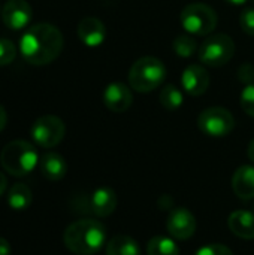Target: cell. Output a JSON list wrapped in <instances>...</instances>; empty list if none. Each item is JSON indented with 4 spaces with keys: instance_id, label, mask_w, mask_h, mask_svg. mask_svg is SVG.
I'll return each instance as SVG.
<instances>
[{
    "instance_id": "cell-4",
    "label": "cell",
    "mask_w": 254,
    "mask_h": 255,
    "mask_svg": "<svg viewBox=\"0 0 254 255\" xmlns=\"http://www.w3.org/2000/svg\"><path fill=\"white\" fill-rule=\"evenodd\" d=\"M166 79V67L156 57H141L129 72V84L138 93H150Z\"/></svg>"
},
{
    "instance_id": "cell-20",
    "label": "cell",
    "mask_w": 254,
    "mask_h": 255,
    "mask_svg": "<svg viewBox=\"0 0 254 255\" xmlns=\"http://www.w3.org/2000/svg\"><path fill=\"white\" fill-rule=\"evenodd\" d=\"M148 255H180V248L174 239L166 236H156L147 245Z\"/></svg>"
},
{
    "instance_id": "cell-32",
    "label": "cell",
    "mask_w": 254,
    "mask_h": 255,
    "mask_svg": "<svg viewBox=\"0 0 254 255\" xmlns=\"http://www.w3.org/2000/svg\"><path fill=\"white\" fill-rule=\"evenodd\" d=\"M225 1H228V3H231V4H244L247 0H225Z\"/></svg>"
},
{
    "instance_id": "cell-7",
    "label": "cell",
    "mask_w": 254,
    "mask_h": 255,
    "mask_svg": "<svg viewBox=\"0 0 254 255\" xmlns=\"http://www.w3.org/2000/svg\"><path fill=\"white\" fill-rule=\"evenodd\" d=\"M198 126L202 133L211 137H223L232 133L235 127V120L228 109L222 106H211L201 112L198 118Z\"/></svg>"
},
{
    "instance_id": "cell-9",
    "label": "cell",
    "mask_w": 254,
    "mask_h": 255,
    "mask_svg": "<svg viewBox=\"0 0 254 255\" xmlns=\"http://www.w3.org/2000/svg\"><path fill=\"white\" fill-rule=\"evenodd\" d=\"M166 229L174 239L187 241L196 232V218L187 208H175L169 212Z\"/></svg>"
},
{
    "instance_id": "cell-11",
    "label": "cell",
    "mask_w": 254,
    "mask_h": 255,
    "mask_svg": "<svg viewBox=\"0 0 254 255\" xmlns=\"http://www.w3.org/2000/svg\"><path fill=\"white\" fill-rule=\"evenodd\" d=\"M105 106L112 112H126L133 103V94L130 88L123 82H112L105 88L103 93Z\"/></svg>"
},
{
    "instance_id": "cell-17",
    "label": "cell",
    "mask_w": 254,
    "mask_h": 255,
    "mask_svg": "<svg viewBox=\"0 0 254 255\" xmlns=\"http://www.w3.org/2000/svg\"><path fill=\"white\" fill-rule=\"evenodd\" d=\"M40 172L48 181H60L67 172V164L64 158L57 152H46L39 161Z\"/></svg>"
},
{
    "instance_id": "cell-2",
    "label": "cell",
    "mask_w": 254,
    "mask_h": 255,
    "mask_svg": "<svg viewBox=\"0 0 254 255\" xmlns=\"http://www.w3.org/2000/svg\"><path fill=\"white\" fill-rule=\"evenodd\" d=\"M66 248L76 255H94L106 242V229L102 223L84 218L72 223L63 235Z\"/></svg>"
},
{
    "instance_id": "cell-8",
    "label": "cell",
    "mask_w": 254,
    "mask_h": 255,
    "mask_svg": "<svg viewBox=\"0 0 254 255\" xmlns=\"http://www.w3.org/2000/svg\"><path fill=\"white\" fill-rule=\"evenodd\" d=\"M64 133V123L55 115H43L37 118L30 128L31 139L42 148L57 146L63 140Z\"/></svg>"
},
{
    "instance_id": "cell-28",
    "label": "cell",
    "mask_w": 254,
    "mask_h": 255,
    "mask_svg": "<svg viewBox=\"0 0 254 255\" xmlns=\"http://www.w3.org/2000/svg\"><path fill=\"white\" fill-rule=\"evenodd\" d=\"M0 255H10V245L3 238H0Z\"/></svg>"
},
{
    "instance_id": "cell-19",
    "label": "cell",
    "mask_w": 254,
    "mask_h": 255,
    "mask_svg": "<svg viewBox=\"0 0 254 255\" xmlns=\"http://www.w3.org/2000/svg\"><path fill=\"white\" fill-rule=\"evenodd\" d=\"M33 200L31 190L25 184H15L9 188L6 202L13 211H25Z\"/></svg>"
},
{
    "instance_id": "cell-1",
    "label": "cell",
    "mask_w": 254,
    "mask_h": 255,
    "mask_svg": "<svg viewBox=\"0 0 254 255\" xmlns=\"http://www.w3.org/2000/svg\"><path fill=\"white\" fill-rule=\"evenodd\" d=\"M61 49L63 34L49 22L31 25L19 40V52L22 58L33 66H45L52 63L60 55Z\"/></svg>"
},
{
    "instance_id": "cell-18",
    "label": "cell",
    "mask_w": 254,
    "mask_h": 255,
    "mask_svg": "<svg viewBox=\"0 0 254 255\" xmlns=\"http://www.w3.org/2000/svg\"><path fill=\"white\" fill-rule=\"evenodd\" d=\"M106 255H141V248L133 238L117 235L106 244Z\"/></svg>"
},
{
    "instance_id": "cell-15",
    "label": "cell",
    "mask_w": 254,
    "mask_h": 255,
    "mask_svg": "<svg viewBox=\"0 0 254 255\" xmlns=\"http://www.w3.org/2000/svg\"><path fill=\"white\" fill-rule=\"evenodd\" d=\"M232 188L237 197L241 200L254 199V167L253 166H241L237 169L232 178Z\"/></svg>"
},
{
    "instance_id": "cell-27",
    "label": "cell",
    "mask_w": 254,
    "mask_h": 255,
    "mask_svg": "<svg viewBox=\"0 0 254 255\" xmlns=\"http://www.w3.org/2000/svg\"><path fill=\"white\" fill-rule=\"evenodd\" d=\"M238 78L244 82V84H247V85H250V84H254V66L253 64H250V63H246V64H243L241 67H240V70H238Z\"/></svg>"
},
{
    "instance_id": "cell-14",
    "label": "cell",
    "mask_w": 254,
    "mask_h": 255,
    "mask_svg": "<svg viewBox=\"0 0 254 255\" xmlns=\"http://www.w3.org/2000/svg\"><path fill=\"white\" fill-rule=\"evenodd\" d=\"M76 31H78L79 40L90 48H96V46L102 45L105 40V36H106V28H105L103 22L94 16H87V18L81 19Z\"/></svg>"
},
{
    "instance_id": "cell-5",
    "label": "cell",
    "mask_w": 254,
    "mask_h": 255,
    "mask_svg": "<svg viewBox=\"0 0 254 255\" xmlns=\"http://www.w3.org/2000/svg\"><path fill=\"white\" fill-rule=\"evenodd\" d=\"M183 28L193 36H208L217 25V13L205 3L187 4L180 15Z\"/></svg>"
},
{
    "instance_id": "cell-3",
    "label": "cell",
    "mask_w": 254,
    "mask_h": 255,
    "mask_svg": "<svg viewBox=\"0 0 254 255\" xmlns=\"http://www.w3.org/2000/svg\"><path fill=\"white\" fill-rule=\"evenodd\" d=\"M1 167L12 176H25L34 170L39 163L36 148L27 140L9 142L0 154Z\"/></svg>"
},
{
    "instance_id": "cell-31",
    "label": "cell",
    "mask_w": 254,
    "mask_h": 255,
    "mask_svg": "<svg viewBox=\"0 0 254 255\" xmlns=\"http://www.w3.org/2000/svg\"><path fill=\"white\" fill-rule=\"evenodd\" d=\"M247 154H249V158L254 163V137L250 140L249 143V149H247Z\"/></svg>"
},
{
    "instance_id": "cell-29",
    "label": "cell",
    "mask_w": 254,
    "mask_h": 255,
    "mask_svg": "<svg viewBox=\"0 0 254 255\" xmlns=\"http://www.w3.org/2000/svg\"><path fill=\"white\" fill-rule=\"evenodd\" d=\"M6 123H7V114H6V109L0 105V131L6 127Z\"/></svg>"
},
{
    "instance_id": "cell-25",
    "label": "cell",
    "mask_w": 254,
    "mask_h": 255,
    "mask_svg": "<svg viewBox=\"0 0 254 255\" xmlns=\"http://www.w3.org/2000/svg\"><path fill=\"white\" fill-rule=\"evenodd\" d=\"M240 25L244 33L249 36H254V9H244L240 15Z\"/></svg>"
},
{
    "instance_id": "cell-26",
    "label": "cell",
    "mask_w": 254,
    "mask_h": 255,
    "mask_svg": "<svg viewBox=\"0 0 254 255\" xmlns=\"http://www.w3.org/2000/svg\"><path fill=\"white\" fill-rule=\"evenodd\" d=\"M196 255H234L232 251L222 244H210L198 250Z\"/></svg>"
},
{
    "instance_id": "cell-23",
    "label": "cell",
    "mask_w": 254,
    "mask_h": 255,
    "mask_svg": "<svg viewBox=\"0 0 254 255\" xmlns=\"http://www.w3.org/2000/svg\"><path fill=\"white\" fill-rule=\"evenodd\" d=\"M16 57V48L12 40L0 39V66L10 64Z\"/></svg>"
},
{
    "instance_id": "cell-22",
    "label": "cell",
    "mask_w": 254,
    "mask_h": 255,
    "mask_svg": "<svg viewBox=\"0 0 254 255\" xmlns=\"http://www.w3.org/2000/svg\"><path fill=\"white\" fill-rule=\"evenodd\" d=\"M172 46H174V51H175V54L178 57L190 58L196 52V49H198V42L193 37V34L184 33V34H180V36L175 37Z\"/></svg>"
},
{
    "instance_id": "cell-13",
    "label": "cell",
    "mask_w": 254,
    "mask_h": 255,
    "mask_svg": "<svg viewBox=\"0 0 254 255\" xmlns=\"http://www.w3.org/2000/svg\"><path fill=\"white\" fill-rule=\"evenodd\" d=\"M117 205H118L117 194L109 187H100V188L94 190L93 194L90 196V202H88L90 212L100 218L109 217L117 209Z\"/></svg>"
},
{
    "instance_id": "cell-24",
    "label": "cell",
    "mask_w": 254,
    "mask_h": 255,
    "mask_svg": "<svg viewBox=\"0 0 254 255\" xmlns=\"http://www.w3.org/2000/svg\"><path fill=\"white\" fill-rule=\"evenodd\" d=\"M241 108L250 117H254V84L247 85L241 93Z\"/></svg>"
},
{
    "instance_id": "cell-16",
    "label": "cell",
    "mask_w": 254,
    "mask_h": 255,
    "mask_svg": "<svg viewBox=\"0 0 254 255\" xmlns=\"http://www.w3.org/2000/svg\"><path fill=\"white\" fill-rule=\"evenodd\" d=\"M231 232L241 239H254V212L250 211H235L228 220Z\"/></svg>"
},
{
    "instance_id": "cell-6",
    "label": "cell",
    "mask_w": 254,
    "mask_h": 255,
    "mask_svg": "<svg viewBox=\"0 0 254 255\" xmlns=\"http://www.w3.org/2000/svg\"><path fill=\"white\" fill-rule=\"evenodd\" d=\"M235 54V42L225 33L208 36L199 48V60L210 67L228 64Z\"/></svg>"
},
{
    "instance_id": "cell-30",
    "label": "cell",
    "mask_w": 254,
    "mask_h": 255,
    "mask_svg": "<svg viewBox=\"0 0 254 255\" xmlns=\"http://www.w3.org/2000/svg\"><path fill=\"white\" fill-rule=\"evenodd\" d=\"M6 188H7V178L4 176V173L0 172V197L4 194Z\"/></svg>"
},
{
    "instance_id": "cell-21",
    "label": "cell",
    "mask_w": 254,
    "mask_h": 255,
    "mask_svg": "<svg viewBox=\"0 0 254 255\" xmlns=\"http://www.w3.org/2000/svg\"><path fill=\"white\" fill-rule=\"evenodd\" d=\"M159 100L160 105L168 109V111H177L181 108V105L184 103V96L181 93L180 88H177L172 84H168L162 88L160 94H159Z\"/></svg>"
},
{
    "instance_id": "cell-12",
    "label": "cell",
    "mask_w": 254,
    "mask_h": 255,
    "mask_svg": "<svg viewBox=\"0 0 254 255\" xmlns=\"http://www.w3.org/2000/svg\"><path fill=\"white\" fill-rule=\"evenodd\" d=\"M181 85L184 91L193 97H198L204 94L208 87H210V75L208 72L199 66V64H192L186 67V70L181 75Z\"/></svg>"
},
{
    "instance_id": "cell-10",
    "label": "cell",
    "mask_w": 254,
    "mask_h": 255,
    "mask_svg": "<svg viewBox=\"0 0 254 255\" xmlns=\"http://www.w3.org/2000/svg\"><path fill=\"white\" fill-rule=\"evenodd\" d=\"M31 6L25 0H9L1 9L3 24L12 30L24 28L31 19Z\"/></svg>"
}]
</instances>
